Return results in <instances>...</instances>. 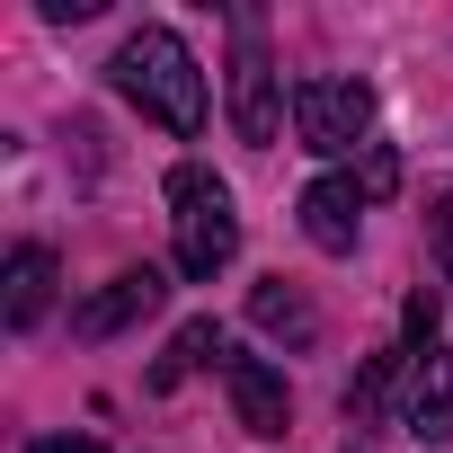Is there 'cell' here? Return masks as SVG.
Segmentation results:
<instances>
[{
	"instance_id": "obj_1",
	"label": "cell",
	"mask_w": 453,
	"mask_h": 453,
	"mask_svg": "<svg viewBox=\"0 0 453 453\" xmlns=\"http://www.w3.org/2000/svg\"><path fill=\"white\" fill-rule=\"evenodd\" d=\"M116 89L160 125V134H204V63L187 54L178 27H134L125 54H116Z\"/></svg>"
},
{
	"instance_id": "obj_2",
	"label": "cell",
	"mask_w": 453,
	"mask_h": 453,
	"mask_svg": "<svg viewBox=\"0 0 453 453\" xmlns=\"http://www.w3.org/2000/svg\"><path fill=\"white\" fill-rule=\"evenodd\" d=\"M169 204H178V276L213 285L222 267L241 258V213H232V187H222V178H204L196 160H178V169H169Z\"/></svg>"
},
{
	"instance_id": "obj_3",
	"label": "cell",
	"mask_w": 453,
	"mask_h": 453,
	"mask_svg": "<svg viewBox=\"0 0 453 453\" xmlns=\"http://www.w3.org/2000/svg\"><path fill=\"white\" fill-rule=\"evenodd\" d=\"M294 134H303V151H320V160L373 151V89H365V81H303V89H294Z\"/></svg>"
},
{
	"instance_id": "obj_4",
	"label": "cell",
	"mask_w": 453,
	"mask_h": 453,
	"mask_svg": "<svg viewBox=\"0 0 453 453\" xmlns=\"http://www.w3.org/2000/svg\"><path fill=\"white\" fill-rule=\"evenodd\" d=\"M285 125V98H276V63L258 45V27L241 19V54H232V134L241 142H276Z\"/></svg>"
},
{
	"instance_id": "obj_5",
	"label": "cell",
	"mask_w": 453,
	"mask_h": 453,
	"mask_svg": "<svg viewBox=\"0 0 453 453\" xmlns=\"http://www.w3.org/2000/svg\"><path fill=\"white\" fill-rule=\"evenodd\" d=\"M222 382H232V409H241V426L250 435H285L294 426V391H285V373L267 365V356H222Z\"/></svg>"
},
{
	"instance_id": "obj_6",
	"label": "cell",
	"mask_w": 453,
	"mask_h": 453,
	"mask_svg": "<svg viewBox=\"0 0 453 453\" xmlns=\"http://www.w3.org/2000/svg\"><path fill=\"white\" fill-rule=\"evenodd\" d=\"M400 426H409L418 444H453V347H426V356L409 365Z\"/></svg>"
},
{
	"instance_id": "obj_7",
	"label": "cell",
	"mask_w": 453,
	"mask_h": 453,
	"mask_svg": "<svg viewBox=\"0 0 453 453\" xmlns=\"http://www.w3.org/2000/svg\"><path fill=\"white\" fill-rule=\"evenodd\" d=\"M356 232H365V196H356V178H311V187H303V241L329 250V258H347Z\"/></svg>"
},
{
	"instance_id": "obj_8",
	"label": "cell",
	"mask_w": 453,
	"mask_h": 453,
	"mask_svg": "<svg viewBox=\"0 0 453 453\" xmlns=\"http://www.w3.org/2000/svg\"><path fill=\"white\" fill-rule=\"evenodd\" d=\"M160 294H169V285H160V267H125V276H107V294H89V303H81V320H72V329H81V338H116V329H134L142 311H160Z\"/></svg>"
},
{
	"instance_id": "obj_9",
	"label": "cell",
	"mask_w": 453,
	"mask_h": 453,
	"mask_svg": "<svg viewBox=\"0 0 453 453\" xmlns=\"http://www.w3.org/2000/svg\"><path fill=\"white\" fill-rule=\"evenodd\" d=\"M45 311H54V250L27 241V250L10 258V276H0V320H10V329H36Z\"/></svg>"
},
{
	"instance_id": "obj_10",
	"label": "cell",
	"mask_w": 453,
	"mask_h": 453,
	"mask_svg": "<svg viewBox=\"0 0 453 453\" xmlns=\"http://www.w3.org/2000/svg\"><path fill=\"white\" fill-rule=\"evenodd\" d=\"M250 320L267 329V338H285V347H311L320 338V311L285 285V276H267V285H250Z\"/></svg>"
},
{
	"instance_id": "obj_11",
	"label": "cell",
	"mask_w": 453,
	"mask_h": 453,
	"mask_svg": "<svg viewBox=\"0 0 453 453\" xmlns=\"http://www.w3.org/2000/svg\"><path fill=\"white\" fill-rule=\"evenodd\" d=\"M222 356H232V347H222V329H213V320H187V329L160 347V365H151V391H178L196 365H222Z\"/></svg>"
},
{
	"instance_id": "obj_12",
	"label": "cell",
	"mask_w": 453,
	"mask_h": 453,
	"mask_svg": "<svg viewBox=\"0 0 453 453\" xmlns=\"http://www.w3.org/2000/svg\"><path fill=\"white\" fill-rule=\"evenodd\" d=\"M391 365H400V356H373V365H365V373L347 382V418H356V426H365V418L382 409V391H391Z\"/></svg>"
},
{
	"instance_id": "obj_13",
	"label": "cell",
	"mask_w": 453,
	"mask_h": 453,
	"mask_svg": "<svg viewBox=\"0 0 453 453\" xmlns=\"http://www.w3.org/2000/svg\"><path fill=\"white\" fill-rule=\"evenodd\" d=\"M391 187H400V160H391V142H373V151H365V169H356V196H365V204H382Z\"/></svg>"
},
{
	"instance_id": "obj_14",
	"label": "cell",
	"mask_w": 453,
	"mask_h": 453,
	"mask_svg": "<svg viewBox=\"0 0 453 453\" xmlns=\"http://www.w3.org/2000/svg\"><path fill=\"white\" fill-rule=\"evenodd\" d=\"M426 250H435V267H444V285H453V196L426 204Z\"/></svg>"
},
{
	"instance_id": "obj_15",
	"label": "cell",
	"mask_w": 453,
	"mask_h": 453,
	"mask_svg": "<svg viewBox=\"0 0 453 453\" xmlns=\"http://www.w3.org/2000/svg\"><path fill=\"white\" fill-rule=\"evenodd\" d=\"M435 320H444V303H435V294H409V311H400V329H409V347H418V356L435 347Z\"/></svg>"
},
{
	"instance_id": "obj_16",
	"label": "cell",
	"mask_w": 453,
	"mask_h": 453,
	"mask_svg": "<svg viewBox=\"0 0 453 453\" xmlns=\"http://www.w3.org/2000/svg\"><path fill=\"white\" fill-rule=\"evenodd\" d=\"M27 453H98V444H89V435H36Z\"/></svg>"
},
{
	"instance_id": "obj_17",
	"label": "cell",
	"mask_w": 453,
	"mask_h": 453,
	"mask_svg": "<svg viewBox=\"0 0 453 453\" xmlns=\"http://www.w3.org/2000/svg\"><path fill=\"white\" fill-rule=\"evenodd\" d=\"M356 453H365V444H356Z\"/></svg>"
}]
</instances>
